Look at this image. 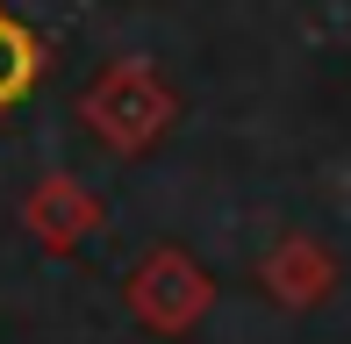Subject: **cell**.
<instances>
[{
	"label": "cell",
	"mask_w": 351,
	"mask_h": 344,
	"mask_svg": "<svg viewBox=\"0 0 351 344\" xmlns=\"http://www.w3.org/2000/svg\"><path fill=\"white\" fill-rule=\"evenodd\" d=\"M79 122L101 151L115 158H143L151 144H165V130L180 122V93L158 79L143 58H115L93 72V86L79 93Z\"/></svg>",
	"instance_id": "cell-1"
},
{
	"label": "cell",
	"mask_w": 351,
	"mask_h": 344,
	"mask_svg": "<svg viewBox=\"0 0 351 344\" xmlns=\"http://www.w3.org/2000/svg\"><path fill=\"white\" fill-rule=\"evenodd\" d=\"M122 302H130V316L143 330L158 337H186L201 316L215 308V280L208 265L194 251H180V244H158V251H143L130 265V280H122Z\"/></svg>",
	"instance_id": "cell-2"
},
{
	"label": "cell",
	"mask_w": 351,
	"mask_h": 344,
	"mask_svg": "<svg viewBox=\"0 0 351 344\" xmlns=\"http://www.w3.org/2000/svg\"><path fill=\"white\" fill-rule=\"evenodd\" d=\"M22 230H29L51 258H72L79 244L101 230V194L79 186L72 172H43V180L22 194Z\"/></svg>",
	"instance_id": "cell-3"
},
{
	"label": "cell",
	"mask_w": 351,
	"mask_h": 344,
	"mask_svg": "<svg viewBox=\"0 0 351 344\" xmlns=\"http://www.w3.org/2000/svg\"><path fill=\"white\" fill-rule=\"evenodd\" d=\"M258 287L273 294L280 308H323L330 287H337V258H330V244H315L308 230H287L273 251L258 258Z\"/></svg>",
	"instance_id": "cell-4"
},
{
	"label": "cell",
	"mask_w": 351,
	"mask_h": 344,
	"mask_svg": "<svg viewBox=\"0 0 351 344\" xmlns=\"http://www.w3.org/2000/svg\"><path fill=\"white\" fill-rule=\"evenodd\" d=\"M36 79H43V36L22 22V14L0 8V115L22 108L29 93H36Z\"/></svg>",
	"instance_id": "cell-5"
}]
</instances>
